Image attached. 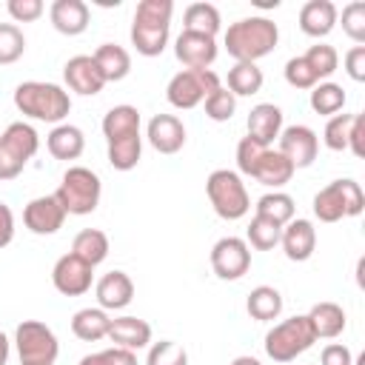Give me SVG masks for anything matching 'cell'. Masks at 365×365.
I'll list each match as a JSON object with an SVG mask.
<instances>
[{"instance_id":"1","label":"cell","mask_w":365,"mask_h":365,"mask_svg":"<svg viewBox=\"0 0 365 365\" xmlns=\"http://www.w3.org/2000/svg\"><path fill=\"white\" fill-rule=\"evenodd\" d=\"M279 43V29L274 20L257 14V17H242L231 23L222 34L225 51L237 63H257L259 57H268Z\"/></svg>"},{"instance_id":"2","label":"cell","mask_w":365,"mask_h":365,"mask_svg":"<svg viewBox=\"0 0 365 365\" xmlns=\"http://www.w3.org/2000/svg\"><path fill=\"white\" fill-rule=\"evenodd\" d=\"M171 0H140L131 20V46L143 57H160L171 34Z\"/></svg>"},{"instance_id":"3","label":"cell","mask_w":365,"mask_h":365,"mask_svg":"<svg viewBox=\"0 0 365 365\" xmlns=\"http://www.w3.org/2000/svg\"><path fill=\"white\" fill-rule=\"evenodd\" d=\"M14 106H17V111L23 117L60 125L68 117V111H71V97L57 83L26 80V83H20L14 88Z\"/></svg>"},{"instance_id":"4","label":"cell","mask_w":365,"mask_h":365,"mask_svg":"<svg viewBox=\"0 0 365 365\" xmlns=\"http://www.w3.org/2000/svg\"><path fill=\"white\" fill-rule=\"evenodd\" d=\"M100 194H103V182L86 165H68L63 180H60V185H57V191H54V197L60 200L63 211L74 214V217H86V214L97 211Z\"/></svg>"},{"instance_id":"5","label":"cell","mask_w":365,"mask_h":365,"mask_svg":"<svg viewBox=\"0 0 365 365\" xmlns=\"http://www.w3.org/2000/svg\"><path fill=\"white\" fill-rule=\"evenodd\" d=\"M205 194L211 200V208L217 211V217L234 222V220H242L251 208V197H248V188L242 182V177L231 168H217L208 174L205 180Z\"/></svg>"},{"instance_id":"6","label":"cell","mask_w":365,"mask_h":365,"mask_svg":"<svg viewBox=\"0 0 365 365\" xmlns=\"http://www.w3.org/2000/svg\"><path fill=\"white\" fill-rule=\"evenodd\" d=\"M317 342V334L308 322L305 314H294L282 322H277L268 334H265V354L274 362H294L299 354H305L311 345Z\"/></svg>"},{"instance_id":"7","label":"cell","mask_w":365,"mask_h":365,"mask_svg":"<svg viewBox=\"0 0 365 365\" xmlns=\"http://www.w3.org/2000/svg\"><path fill=\"white\" fill-rule=\"evenodd\" d=\"M37 148H40V137L29 123L23 120L9 123L6 131L0 134V180L6 182L20 177L29 160L37 154Z\"/></svg>"},{"instance_id":"8","label":"cell","mask_w":365,"mask_h":365,"mask_svg":"<svg viewBox=\"0 0 365 365\" xmlns=\"http://www.w3.org/2000/svg\"><path fill=\"white\" fill-rule=\"evenodd\" d=\"M14 345H17L20 362L26 365H54L60 354V342L54 331L40 319H23L14 331Z\"/></svg>"},{"instance_id":"9","label":"cell","mask_w":365,"mask_h":365,"mask_svg":"<svg viewBox=\"0 0 365 365\" xmlns=\"http://www.w3.org/2000/svg\"><path fill=\"white\" fill-rule=\"evenodd\" d=\"M222 83L217 77V71L211 68H202V71H194V68H182L177 71L171 80H168V88H165V100L180 108V111H188V108H197L211 91H217Z\"/></svg>"},{"instance_id":"10","label":"cell","mask_w":365,"mask_h":365,"mask_svg":"<svg viewBox=\"0 0 365 365\" xmlns=\"http://www.w3.org/2000/svg\"><path fill=\"white\" fill-rule=\"evenodd\" d=\"M211 268L220 279L234 282L251 268V248L242 237H222L211 248Z\"/></svg>"},{"instance_id":"11","label":"cell","mask_w":365,"mask_h":365,"mask_svg":"<svg viewBox=\"0 0 365 365\" xmlns=\"http://www.w3.org/2000/svg\"><path fill=\"white\" fill-rule=\"evenodd\" d=\"M279 154L294 165V168H308L317 154H319V137L311 125H302V123H294L288 128L279 131Z\"/></svg>"},{"instance_id":"12","label":"cell","mask_w":365,"mask_h":365,"mask_svg":"<svg viewBox=\"0 0 365 365\" xmlns=\"http://www.w3.org/2000/svg\"><path fill=\"white\" fill-rule=\"evenodd\" d=\"M91 282H94V268L71 251L63 254L51 268V285L63 297H83L86 291H91Z\"/></svg>"},{"instance_id":"13","label":"cell","mask_w":365,"mask_h":365,"mask_svg":"<svg viewBox=\"0 0 365 365\" xmlns=\"http://www.w3.org/2000/svg\"><path fill=\"white\" fill-rule=\"evenodd\" d=\"M66 217H68V214L63 211V205H60V200H57L54 194L34 197V200L23 208V222H26V228H29L31 234H37V237H51V234H57V231L63 228Z\"/></svg>"},{"instance_id":"14","label":"cell","mask_w":365,"mask_h":365,"mask_svg":"<svg viewBox=\"0 0 365 365\" xmlns=\"http://www.w3.org/2000/svg\"><path fill=\"white\" fill-rule=\"evenodd\" d=\"M63 80L74 94H83V97H94L106 86V77H103V71H100V66L94 63L91 54L68 57L66 66H63Z\"/></svg>"},{"instance_id":"15","label":"cell","mask_w":365,"mask_h":365,"mask_svg":"<svg viewBox=\"0 0 365 365\" xmlns=\"http://www.w3.org/2000/svg\"><path fill=\"white\" fill-rule=\"evenodd\" d=\"M174 54L185 68H211V63L217 60V40L197 31H180L174 40Z\"/></svg>"},{"instance_id":"16","label":"cell","mask_w":365,"mask_h":365,"mask_svg":"<svg viewBox=\"0 0 365 365\" xmlns=\"http://www.w3.org/2000/svg\"><path fill=\"white\" fill-rule=\"evenodd\" d=\"M279 245H282V251H285V257L291 262L311 259V254L317 248V228H314V222L311 220H302V217H294L291 222L282 225Z\"/></svg>"},{"instance_id":"17","label":"cell","mask_w":365,"mask_h":365,"mask_svg":"<svg viewBox=\"0 0 365 365\" xmlns=\"http://www.w3.org/2000/svg\"><path fill=\"white\" fill-rule=\"evenodd\" d=\"M145 137L154 151L160 154H177L185 145V125L174 114H154L145 125Z\"/></svg>"},{"instance_id":"18","label":"cell","mask_w":365,"mask_h":365,"mask_svg":"<svg viewBox=\"0 0 365 365\" xmlns=\"http://www.w3.org/2000/svg\"><path fill=\"white\" fill-rule=\"evenodd\" d=\"M94 294L103 311H123L134 299V282L125 271H108L97 279Z\"/></svg>"},{"instance_id":"19","label":"cell","mask_w":365,"mask_h":365,"mask_svg":"<svg viewBox=\"0 0 365 365\" xmlns=\"http://www.w3.org/2000/svg\"><path fill=\"white\" fill-rule=\"evenodd\" d=\"M245 125H248V134L245 137H251L254 143H259V145L268 148L279 137V131H282V108L274 106V103H257L248 111Z\"/></svg>"},{"instance_id":"20","label":"cell","mask_w":365,"mask_h":365,"mask_svg":"<svg viewBox=\"0 0 365 365\" xmlns=\"http://www.w3.org/2000/svg\"><path fill=\"white\" fill-rule=\"evenodd\" d=\"M48 20L51 26L66 34V37H77L88 29V20H91V11L83 0H54L51 9H48Z\"/></svg>"},{"instance_id":"21","label":"cell","mask_w":365,"mask_h":365,"mask_svg":"<svg viewBox=\"0 0 365 365\" xmlns=\"http://www.w3.org/2000/svg\"><path fill=\"white\" fill-rule=\"evenodd\" d=\"M336 17H339V11L331 0H308L299 9V29H302V34L319 40V37H328L334 31Z\"/></svg>"},{"instance_id":"22","label":"cell","mask_w":365,"mask_h":365,"mask_svg":"<svg viewBox=\"0 0 365 365\" xmlns=\"http://www.w3.org/2000/svg\"><path fill=\"white\" fill-rule=\"evenodd\" d=\"M117 348H128V351H140L151 345V325L140 317H117L108 325L106 334Z\"/></svg>"},{"instance_id":"23","label":"cell","mask_w":365,"mask_h":365,"mask_svg":"<svg viewBox=\"0 0 365 365\" xmlns=\"http://www.w3.org/2000/svg\"><path fill=\"white\" fill-rule=\"evenodd\" d=\"M46 148H48V154L54 157V160H77L83 151H86V137H83V131L77 128V125H71V123H60V125H54L51 131H48V137H46Z\"/></svg>"},{"instance_id":"24","label":"cell","mask_w":365,"mask_h":365,"mask_svg":"<svg viewBox=\"0 0 365 365\" xmlns=\"http://www.w3.org/2000/svg\"><path fill=\"white\" fill-rule=\"evenodd\" d=\"M294 165L279 154V151H271V148H265L262 151V157L257 160V165H254V180L257 182H262V185H268V188H274V191H279L282 185H288L291 182V177H294Z\"/></svg>"},{"instance_id":"25","label":"cell","mask_w":365,"mask_h":365,"mask_svg":"<svg viewBox=\"0 0 365 365\" xmlns=\"http://www.w3.org/2000/svg\"><path fill=\"white\" fill-rule=\"evenodd\" d=\"M305 317H308V322H311L317 339H334V336H339V334L345 331V325H348V317H345L342 305L328 302V299H325V302H317Z\"/></svg>"},{"instance_id":"26","label":"cell","mask_w":365,"mask_h":365,"mask_svg":"<svg viewBox=\"0 0 365 365\" xmlns=\"http://www.w3.org/2000/svg\"><path fill=\"white\" fill-rule=\"evenodd\" d=\"M91 57H94V63L100 66L106 83H120V80H125L128 71H131V54H128L123 46H117V43H103V46H97V51H94Z\"/></svg>"},{"instance_id":"27","label":"cell","mask_w":365,"mask_h":365,"mask_svg":"<svg viewBox=\"0 0 365 365\" xmlns=\"http://www.w3.org/2000/svg\"><path fill=\"white\" fill-rule=\"evenodd\" d=\"M108 325H111V317H108V311H103L100 305H97V308H80V311L71 317V334H74L77 339H83V342L106 339Z\"/></svg>"},{"instance_id":"28","label":"cell","mask_w":365,"mask_h":365,"mask_svg":"<svg viewBox=\"0 0 365 365\" xmlns=\"http://www.w3.org/2000/svg\"><path fill=\"white\" fill-rule=\"evenodd\" d=\"M131 134H140V111L134 106H128V103L108 108L106 117H103V137H106V143L120 140V137H131Z\"/></svg>"},{"instance_id":"29","label":"cell","mask_w":365,"mask_h":365,"mask_svg":"<svg viewBox=\"0 0 365 365\" xmlns=\"http://www.w3.org/2000/svg\"><path fill=\"white\" fill-rule=\"evenodd\" d=\"M314 217L319 220V222H339L342 217H348V211H345V197H342V182L339 180H334V182H328L325 188H319L317 194H314Z\"/></svg>"},{"instance_id":"30","label":"cell","mask_w":365,"mask_h":365,"mask_svg":"<svg viewBox=\"0 0 365 365\" xmlns=\"http://www.w3.org/2000/svg\"><path fill=\"white\" fill-rule=\"evenodd\" d=\"M245 311L251 319L271 322L282 314V294L274 285H257L245 299Z\"/></svg>"},{"instance_id":"31","label":"cell","mask_w":365,"mask_h":365,"mask_svg":"<svg viewBox=\"0 0 365 365\" xmlns=\"http://www.w3.org/2000/svg\"><path fill=\"white\" fill-rule=\"evenodd\" d=\"M222 20H220V9L214 3H191L182 14V31H197V34H208L217 37Z\"/></svg>"},{"instance_id":"32","label":"cell","mask_w":365,"mask_h":365,"mask_svg":"<svg viewBox=\"0 0 365 365\" xmlns=\"http://www.w3.org/2000/svg\"><path fill=\"white\" fill-rule=\"evenodd\" d=\"M71 254H77L80 259H86L91 268L100 265L108 257V237H106V231H100V228H83L74 237V242H71Z\"/></svg>"},{"instance_id":"33","label":"cell","mask_w":365,"mask_h":365,"mask_svg":"<svg viewBox=\"0 0 365 365\" xmlns=\"http://www.w3.org/2000/svg\"><path fill=\"white\" fill-rule=\"evenodd\" d=\"M265 77L257 63H234L228 68V91L234 97H251L262 88Z\"/></svg>"},{"instance_id":"34","label":"cell","mask_w":365,"mask_h":365,"mask_svg":"<svg viewBox=\"0 0 365 365\" xmlns=\"http://www.w3.org/2000/svg\"><path fill=\"white\" fill-rule=\"evenodd\" d=\"M345 88L339 86V83H331V80H325V83H317L314 88H311V108L317 111V114H322V117H334V114H339L342 108H345Z\"/></svg>"},{"instance_id":"35","label":"cell","mask_w":365,"mask_h":365,"mask_svg":"<svg viewBox=\"0 0 365 365\" xmlns=\"http://www.w3.org/2000/svg\"><path fill=\"white\" fill-rule=\"evenodd\" d=\"M140 157H143V137H140V134L120 137V140H111V143H108V163H111V168H117V171H131V168H137Z\"/></svg>"},{"instance_id":"36","label":"cell","mask_w":365,"mask_h":365,"mask_svg":"<svg viewBox=\"0 0 365 365\" xmlns=\"http://www.w3.org/2000/svg\"><path fill=\"white\" fill-rule=\"evenodd\" d=\"M254 208H257L259 217H268V220H274L277 225L291 222V220H294V211H297L294 197L285 194V191H268V194H262Z\"/></svg>"},{"instance_id":"37","label":"cell","mask_w":365,"mask_h":365,"mask_svg":"<svg viewBox=\"0 0 365 365\" xmlns=\"http://www.w3.org/2000/svg\"><path fill=\"white\" fill-rule=\"evenodd\" d=\"M279 234H282V225H277L268 217L254 214V220L248 222V231H245V242H248V248L271 251V248L279 245Z\"/></svg>"},{"instance_id":"38","label":"cell","mask_w":365,"mask_h":365,"mask_svg":"<svg viewBox=\"0 0 365 365\" xmlns=\"http://www.w3.org/2000/svg\"><path fill=\"white\" fill-rule=\"evenodd\" d=\"M302 57H305V63L311 66V71L317 74L319 83H322L325 77H331V74L336 71V66H339V54H336V48L328 46V43H317V46H311Z\"/></svg>"},{"instance_id":"39","label":"cell","mask_w":365,"mask_h":365,"mask_svg":"<svg viewBox=\"0 0 365 365\" xmlns=\"http://www.w3.org/2000/svg\"><path fill=\"white\" fill-rule=\"evenodd\" d=\"M26 51V37L20 26L14 23H0V66H11L23 57Z\"/></svg>"},{"instance_id":"40","label":"cell","mask_w":365,"mask_h":365,"mask_svg":"<svg viewBox=\"0 0 365 365\" xmlns=\"http://www.w3.org/2000/svg\"><path fill=\"white\" fill-rule=\"evenodd\" d=\"M145 365H188V351L174 339H160L148 348Z\"/></svg>"},{"instance_id":"41","label":"cell","mask_w":365,"mask_h":365,"mask_svg":"<svg viewBox=\"0 0 365 365\" xmlns=\"http://www.w3.org/2000/svg\"><path fill=\"white\" fill-rule=\"evenodd\" d=\"M202 103H205V117L214 120V123H225V120H231L234 111H237V97H234L225 86H220L217 91H211Z\"/></svg>"},{"instance_id":"42","label":"cell","mask_w":365,"mask_h":365,"mask_svg":"<svg viewBox=\"0 0 365 365\" xmlns=\"http://www.w3.org/2000/svg\"><path fill=\"white\" fill-rule=\"evenodd\" d=\"M351 123H354V114H334V117H328L325 131H322V140H325V145L331 151H348Z\"/></svg>"},{"instance_id":"43","label":"cell","mask_w":365,"mask_h":365,"mask_svg":"<svg viewBox=\"0 0 365 365\" xmlns=\"http://www.w3.org/2000/svg\"><path fill=\"white\" fill-rule=\"evenodd\" d=\"M285 83H288L291 88L311 91L319 80H317V74L311 71V66L305 63V57H302V54H297V57H291V60L285 63Z\"/></svg>"},{"instance_id":"44","label":"cell","mask_w":365,"mask_h":365,"mask_svg":"<svg viewBox=\"0 0 365 365\" xmlns=\"http://www.w3.org/2000/svg\"><path fill=\"white\" fill-rule=\"evenodd\" d=\"M342 31L356 43L362 46L365 43V3L362 0H354L342 9Z\"/></svg>"},{"instance_id":"45","label":"cell","mask_w":365,"mask_h":365,"mask_svg":"<svg viewBox=\"0 0 365 365\" xmlns=\"http://www.w3.org/2000/svg\"><path fill=\"white\" fill-rule=\"evenodd\" d=\"M6 11L14 23H34V20L43 17L46 6H43V0H9Z\"/></svg>"},{"instance_id":"46","label":"cell","mask_w":365,"mask_h":365,"mask_svg":"<svg viewBox=\"0 0 365 365\" xmlns=\"http://www.w3.org/2000/svg\"><path fill=\"white\" fill-rule=\"evenodd\" d=\"M262 151H265V145L254 143L251 137H242V140L237 143V168H240L245 177H251V174H254L257 160L262 157Z\"/></svg>"},{"instance_id":"47","label":"cell","mask_w":365,"mask_h":365,"mask_svg":"<svg viewBox=\"0 0 365 365\" xmlns=\"http://www.w3.org/2000/svg\"><path fill=\"white\" fill-rule=\"evenodd\" d=\"M339 182H342V197H345V211H348V217H359L362 208H365V194H362L359 182L351 180V177H345V180H339Z\"/></svg>"},{"instance_id":"48","label":"cell","mask_w":365,"mask_h":365,"mask_svg":"<svg viewBox=\"0 0 365 365\" xmlns=\"http://www.w3.org/2000/svg\"><path fill=\"white\" fill-rule=\"evenodd\" d=\"M345 71L354 83L365 80V46H354L345 51Z\"/></svg>"},{"instance_id":"49","label":"cell","mask_w":365,"mask_h":365,"mask_svg":"<svg viewBox=\"0 0 365 365\" xmlns=\"http://www.w3.org/2000/svg\"><path fill=\"white\" fill-rule=\"evenodd\" d=\"M348 151H351L356 160L365 157V114H354L351 134H348Z\"/></svg>"},{"instance_id":"50","label":"cell","mask_w":365,"mask_h":365,"mask_svg":"<svg viewBox=\"0 0 365 365\" xmlns=\"http://www.w3.org/2000/svg\"><path fill=\"white\" fill-rule=\"evenodd\" d=\"M322 365H354V354L342 342H331L322 348Z\"/></svg>"},{"instance_id":"51","label":"cell","mask_w":365,"mask_h":365,"mask_svg":"<svg viewBox=\"0 0 365 365\" xmlns=\"http://www.w3.org/2000/svg\"><path fill=\"white\" fill-rule=\"evenodd\" d=\"M14 240V214L6 202H0V248H6Z\"/></svg>"},{"instance_id":"52","label":"cell","mask_w":365,"mask_h":365,"mask_svg":"<svg viewBox=\"0 0 365 365\" xmlns=\"http://www.w3.org/2000/svg\"><path fill=\"white\" fill-rule=\"evenodd\" d=\"M106 351H108V356H111L114 365H137V356H134V351H128V348L111 345V348H106Z\"/></svg>"},{"instance_id":"53","label":"cell","mask_w":365,"mask_h":365,"mask_svg":"<svg viewBox=\"0 0 365 365\" xmlns=\"http://www.w3.org/2000/svg\"><path fill=\"white\" fill-rule=\"evenodd\" d=\"M77 365H114V362H111L108 351H97V354H86Z\"/></svg>"},{"instance_id":"54","label":"cell","mask_w":365,"mask_h":365,"mask_svg":"<svg viewBox=\"0 0 365 365\" xmlns=\"http://www.w3.org/2000/svg\"><path fill=\"white\" fill-rule=\"evenodd\" d=\"M9 351H11V342H9V336L0 331V365L9 362Z\"/></svg>"},{"instance_id":"55","label":"cell","mask_w":365,"mask_h":365,"mask_svg":"<svg viewBox=\"0 0 365 365\" xmlns=\"http://www.w3.org/2000/svg\"><path fill=\"white\" fill-rule=\"evenodd\" d=\"M231 365H262V362H259L257 356H237Z\"/></svg>"},{"instance_id":"56","label":"cell","mask_w":365,"mask_h":365,"mask_svg":"<svg viewBox=\"0 0 365 365\" xmlns=\"http://www.w3.org/2000/svg\"><path fill=\"white\" fill-rule=\"evenodd\" d=\"M20 365H26V362H20Z\"/></svg>"}]
</instances>
